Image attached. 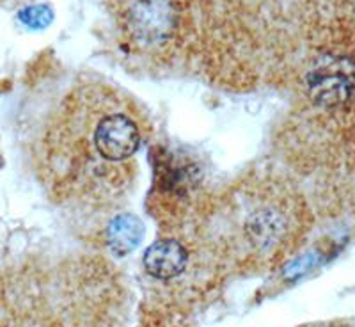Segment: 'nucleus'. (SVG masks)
<instances>
[{"label":"nucleus","instance_id":"6","mask_svg":"<svg viewBox=\"0 0 355 327\" xmlns=\"http://www.w3.org/2000/svg\"><path fill=\"white\" fill-rule=\"evenodd\" d=\"M142 226L137 219L121 217L112 222L109 230V242L117 255H126L141 242Z\"/></svg>","mask_w":355,"mask_h":327},{"label":"nucleus","instance_id":"1","mask_svg":"<svg viewBox=\"0 0 355 327\" xmlns=\"http://www.w3.org/2000/svg\"><path fill=\"white\" fill-rule=\"evenodd\" d=\"M144 139V117L125 93L100 82L78 85L43 135V178L66 201H114L133 183Z\"/></svg>","mask_w":355,"mask_h":327},{"label":"nucleus","instance_id":"3","mask_svg":"<svg viewBox=\"0 0 355 327\" xmlns=\"http://www.w3.org/2000/svg\"><path fill=\"white\" fill-rule=\"evenodd\" d=\"M295 53L313 103L329 112H355V6L307 9Z\"/></svg>","mask_w":355,"mask_h":327},{"label":"nucleus","instance_id":"2","mask_svg":"<svg viewBox=\"0 0 355 327\" xmlns=\"http://www.w3.org/2000/svg\"><path fill=\"white\" fill-rule=\"evenodd\" d=\"M210 239L236 265L265 267L291 253L307 230L299 192L265 178L250 180L222 198L210 215Z\"/></svg>","mask_w":355,"mask_h":327},{"label":"nucleus","instance_id":"5","mask_svg":"<svg viewBox=\"0 0 355 327\" xmlns=\"http://www.w3.org/2000/svg\"><path fill=\"white\" fill-rule=\"evenodd\" d=\"M190 253L180 240L160 239L146 249L144 269L155 279L169 281L185 272Z\"/></svg>","mask_w":355,"mask_h":327},{"label":"nucleus","instance_id":"4","mask_svg":"<svg viewBox=\"0 0 355 327\" xmlns=\"http://www.w3.org/2000/svg\"><path fill=\"white\" fill-rule=\"evenodd\" d=\"M196 4L198 0H117V31L133 52L167 56L189 36Z\"/></svg>","mask_w":355,"mask_h":327},{"label":"nucleus","instance_id":"7","mask_svg":"<svg viewBox=\"0 0 355 327\" xmlns=\"http://www.w3.org/2000/svg\"><path fill=\"white\" fill-rule=\"evenodd\" d=\"M309 327H341V326H336V324H322V326H309Z\"/></svg>","mask_w":355,"mask_h":327}]
</instances>
